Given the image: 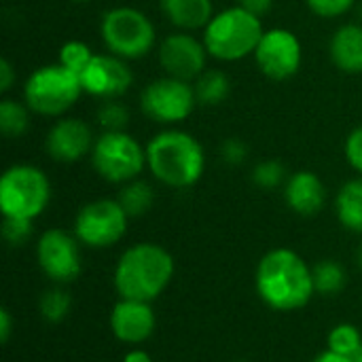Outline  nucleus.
<instances>
[{
	"instance_id": "nucleus-19",
	"label": "nucleus",
	"mask_w": 362,
	"mask_h": 362,
	"mask_svg": "<svg viewBox=\"0 0 362 362\" xmlns=\"http://www.w3.org/2000/svg\"><path fill=\"white\" fill-rule=\"evenodd\" d=\"M161 13L178 30H204L214 17L212 0H159Z\"/></svg>"
},
{
	"instance_id": "nucleus-23",
	"label": "nucleus",
	"mask_w": 362,
	"mask_h": 362,
	"mask_svg": "<svg viewBox=\"0 0 362 362\" xmlns=\"http://www.w3.org/2000/svg\"><path fill=\"white\" fill-rule=\"evenodd\" d=\"M30 112L25 102L4 98L0 102V132L6 138H21L30 129Z\"/></svg>"
},
{
	"instance_id": "nucleus-10",
	"label": "nucleus",
	"mask_w": 362,
	"mask_h": 362,
	"mask_svg": "<svg viewBox=\"0 0 362 362\" xmlns=\"http://www.w3.org/2000/svg\"><path fill=\"white\" fill-rule=\"evenodd\" d=\"M127 212L119 199H95L85 204L74 218V235L89 248H110L127 231Z\"/></svg>"
},
{
	"instance_id": "nucleus-9",
	"label": "nucleus",
	"mask_w": 362,
	"mask_h": 362,
	"mask_svg": "<svg viewBox=\"0 0 362 362\" xmlns=\"http://www.w3.org/2000/svg\"><path fill=\"white\" fill-rule=\"evenodd\" d=\"M195 106H197V98H195L193 83L168 74L151 81L140 93L142 112L151 121L163 125L182 123L193 112Z\"/></svg>"
},
{
	"instance_id": "nucleus-2",
	"label": "nucleus",
	"mask_w": 362,
	"mask_h": 362,
	"mask_svg": "<svg viewBox=\"0 0 362 362\" xmlns=\"http://www.w3.org/2000/svg\"><path fill=\"white\" fill-rule=\"evenodd\" d=\"M146 168L161 185L189 189L206 170V153L189 132L163 129L146 144Z\"/></svg>"
},
{
	"instance_id": "nucleus-31",
	"label": "nucleus",
	"mask_w": 362,
	"mask_h": 362,
	"mask_svg": "<svg viewBox=\"0 0 362 362\" xmlns=\"http://www.w3.org/2000/svg\"><path fill=\"white\" fill-rule=\"evenodd\" d=\"M305 2L312 8V13H316L318 17L333 19V17L346 15L354 6L356 0H305Z\"/></svg>"
},
{
	"instance_id": "nucleus-41",
	"label": "nucleus",
	"mask_w": 362,
	"mask_h": 362,
	"mask_svg": "<svg viewBox=\"0 0 362 362\" xmlns=\"http://www.w3.org/2000/svg\"><path fill=\"white\" fill-rule=\"evenodd\" d=\"M74 2H87V0H74Z\"/></svg>"
},
{
	"instance_id": "nucleus-3",
	"label": "nucleus",
	"mask_w": 362,
	"mask_h": 362,
	"mask_svg": "<svg viewBox=\"0 0 362 362\" xmlns=\"http://www.w3.org/2000/svg\"><path fill=\"white\" fill-rule=\"evenodd\" d=\"M174 259L172 255L151 242L129 246L115 267V288L121 299L155 301L172 282Z\"/></svg>"
},
{
	"instance_id": "nucleus-26",
	"label": "nucleus",
	"mask_w": 362,
	"mask_h": 362,
	"mask_svg": "<svg viewBox=\"0 0 362 362\" xmlns=\"http://www.w3.org/2000/svg\"><path fill=\"white\" fill-rule=\"evenodd\" d=\"M93 51H91V47L87 45V42H83V40H68V42H64L62 45V49H59V59H57V64H62L64 68H68V70H72L74 74H78L81 76V72L87 68V64L93 59Z\"/></svg>"
},
{
	"instance_id": "nucleus-11",
	"label": "nucleus",
	"mask_w": 362,
	"mask_h": 362,
	"mask_svg": "<svg viewBox=\"0 0 362 362\" xmlns=\"http://www.w3.org/2000/svg\"><path fill=\"white\" fill-rule=\"evenodd\" d=\"M255 59L259 70L272 78V81H286L295 76L301 68L303 51L301 42L295 36V32L286 28H272L265 30L257 51Z\"/></svg>"
},
{
	"instance_id": "nucleus-21",
	"label": "nucleus",
	"mask_w": 362,
	"mask_h": 362,
	"mask_svg": "<svg viewBox=\"0 0 362 362\" xmlns=\"http://www.w3.org/2000/svg\"><path fill=\"white\" fill-rule=\"evenodd\" d=\"M193 89H195V98L197 104L202 106H218L223 104L229 93H231V81L223 70L216 68H206L195 81H193Z\"/></svg>"
},
{
	"instance_id": "nucleus-39",
	"label": "nucleus",
	"mask_w": 362,
	"mask_h": 362,
	"mask_svg": "<svg viewBox=\"0 0 362 362\" xmlns=\"http://www.w3.org/2000/svg\"><path fill=\"white\" fill-rule=\"evenodd\" d=\"M350 361H352V362H362V348L358 350V352H356V354H354V356H352V358H350Z\"/></svg>"
},
{
	"instance_id": "nucleus-4",
	"label": "nucleus",
	"mask_w": 362,
	"mask_h": 362,
	"mask_svg": "<svg viewBox=\"0 0 362 362\" xmlns=\"http://www.w3.org/2000/svg\"><path fill=\"white\" fill-rule=\"evenodd\" d=\"M263 34L265 28L261 23V15L235 4L214 13L210 23L204 28V45L214 59L238 62L255 55Z\"/></svg>"
},
{
	"instance_id": "nucleus-15",
	"label": "nucleus",
	"mask_w": 362,
	"mask_h": 362,
	"mask_svg": "<svg viewBox=\"0 0 362 362\" xmlns=\"http://www.w3.org/2000/svg\"><path fill=\"white\" fill-rule=\"evenodd\" d=\"M93 142L91 127L76 117H59L45 136L49 157L62 163H74L85 155H91Z\"/></svg>"
},
{
	"instance_id": "nucleus-34",
	"label": "nucleus",
	"mask_w": 362,
	"mask_h": 362,
	"mask_svg": "<svg viewBox=\"0 0 362 362\" xmlns=\"http://www.w3.org/2000/svg\"><path fill=\"white\" fill-rule=\"evenodd\" d=\"M15 83V70L8 59H0V91L6 93Z\"/></svg>"
},
{
	"instance_id": "nucleus-38",
	"label": "nucleus",
	"mask_w": 362,
	"mask_h": 362,
	"mask_svg": "<svg viewBox=\"0 0 362 362\" xmlns=\"http://www.w3.org/2000/svg\"><path fill=\"white\" fill-rule=\"evenodd\" d=\"M314 362H352L350 358H346V356H339V354H335V352H331V350H327V352H322L320 356H316V361Z\"/></svg>"
},
{
	"instance_id": "nucleus-17",
	"label": "nucleus",
	"mask_w": 362,
	"mask_h": 362,
	"mask_svg": "<svg viewBox=\"0 0 362 362\" xmlns=\"http://www.w3.org/2000/svg\"><path fill=\"white\" fill-rule=\"evenodd\" d=\"M284 199L291 210L301 216H314L322 210L327 199L325 182L318 174L310 170H301L288 176L284 185Z\"/></svg>"
},
{
	"instance_id": "nucleus-13",
	"label": "nucleus",
	"mask_w": 362,
	"mask_h": 362,
	"mask_svg": "<svg viewBox=\"0 0 362 362\" xmlns=\"http://www.w3.org/2000/svg\"><path fill=\"white\" fill-rule=\"evenodd\" d=\"M208 55L210 53L204 40L185 30L168 34L159 45V64L163 72L189 83H193L206 70Z\"/></svg>"
},
{
	"instance_id": "nucleus-40",
	"label": "nucleus",
	"mask_w": 362,
	"mask_h": 362,
	"mask_svg": "<svg viewBox=\"0 0 362 362\" xmlns=\"http://www.w3.org/2000/svg\"><path fill=\"white\" fill-rule=\"evenodd\" d=\"M358 265L362 267V244H361V248H358Z\"/></svg>"
},
{
	"instance_id": "nucleus-42",
	"label": "nucleus",
	"mask_w": 362,
	"mask_h": 362,
	"mask_svg": "<svg viewBox=\"0 0 362 362\" xmlns=\"http://www.w3.org/2000/svg\"><path fill=\"white\" fill-rule=\"evenodd\" d=\"M361 19H362V4H361Z\"/></svg>"
},
{
	"instance_id": "nucleus-37",
	"label": "nucleus",
	"mask_w": 362,
	"mask_h": 362,
	"mask_svg": "<svg viewBox=\"0 0 362 362\" xmlns=\"http://www.w3.org/2000/svg\"><path fill=\"white\" fill-rule=\"evenodd\" d=\"M123 362H153V358L146 352H142V350H132V352L125 354Z\"/></svg>"
},
{
	"instance_id": "nucleus-27",
	"label": "nucleus",
	"mask_w": 362,
	"mask_h": 362,
	"mask_svg": "<svg viewBox=\"0 0 362 362\" xmlns=\"http://www.w3.org/2000/svg\"><path fill=\"white\" fill-rule=\"evenodd\" d=\"M70 312V295L62 288H51L40 299V314L47 322H62Z\"/></svg>"
},
{
	"instance_id": "nucleus-32",
	"label": "nucleus",
	"mask_w": 362,
	"mask_h": 362,
	"mask_svg": "<svg viewBox=\"0 0 362 362\" xmlns=\"http://www.w3.org/2000/svg\"><path fill=\"white\" fill-rule=\"evenodd\" d=\"M221 157L229 165H242L246 161V157H248V146L240 138H227L221 144Z\"/></svg>"
},
{
	"instance_id": "nucleus-6",
	"label": "nucleus",
	"mask_w": 362,
	"mask_h": 362,
	"mask_svg": "<svg viewBox=\"0 0 362 362\" xmlns=\"http://www.w3.org/2000/svg\"><path fill=\"white\" fill-rule=\"evenodd\" d=\"M51 199L47 174L30 163L11 165L0 178V210L4 218L34 221L45 212Z\"/></svg>"
},
{
	"instance_id": "nucleus-33",
	"label": "nucleus",
	"mask_w": 362,
	"mask_h": 362,
	"mask_svg": "<svg viewBox=\"0 0 362 362\" xmlns=\"http://www.w3.org/2000/svg\"><path fill=\"white\" fill-rule=\"evenodd\" d=\"M346 159L362 176V125L352 129L346 138Z\"/></svg>"
},
{
	"instance_id": "nucleus-22",
	"label": "nucleus",
	"mask_w": 362,
	"mask_h": 362,
	"mask_svg": "<svg viewBox=\"0 0 362 362\" xmlns=\"http://www.w3.org/2000/svg\"><path fill=\"white\" fill-rule=\"evenodd\" d=\"M117 199L123 206V210L127 212V216L134 218V216H142L151 210V206L155 202V191L148 182L136 178V180H129L123 185Z\"/></svg>"
},
{
	"instance_id": "nucleus-24",
	"label": "nucleus",
	"mask_w": 362,
	"mask_h": 362,
	"mask_svg": "<svg viewBox=\"0 0 362 362\" xmlns=\"http://www.w3.org/2000/svg\"><path fill=\"white\" fill-rule=\"evenodd\" d=\"M314 288L320 295H335L346 286V272L337 261H320L314 269Z\"/></svg>"
},
{
	"instance_id": "nucleus-7",
	"label": "nucleus",
	"mask_w": 362,
	"mask_h": 362,
	"mask_svg": "<svg viewBox=\"0 0 362 362\" xmlns=\"http://www.w3.org/2000/svg\"><path fill=\"white\" fill-rule=\"evenodd\" d=\"M100 34L106 49L123 59H140L155 47V25L134 6H112L102 15Z\"/></svg>"
},
{
	"instance_id": "nucleus-29",
	"label": "nucleus",
	"mask_w": 362,
	"mask_h": 362,
	"mask_svg": "<svg viewBox=\"0 0 362 362\" xmlns=\"http://www.w3.org/2000/svg\"><path fill=\"white\" fill-rule=\"evenodd\" d=\"M95 117L104 132H125V125L129 123V112L119 100H106Z\"/></svg>"
},
{
	"instance_id": "nucleus-36",
	"label": "nucleus",
	"mask_w": 362,
	"mask_h": 362,
	"mask_svg": "<svg viewBox=\"0 0 362 362\" xmlns=\"http://www.w3.org/2000/svg\"><path fill=\"white\" fill-rule=\"evenodd\" d=\"M11 329H13V320H11V314L6 310L0 312V341L6 344L8 337H11Z\"/></svg>"
},
{
	"instance_id": "nucleus-28",
	"label": "nucleus",
	"mask_w": 362,
	"mask_h": 362,
	"mask_svg": "<svg viewBox=\"0 0 362 362\" xmlns=\"http://www.w3.org/2000/svg\"><path fill=\"white\" fill-rule=\"evenodd\" d=\"M252 180L261 189H276L280 185H286V168L278 159H265L255 165L252 170Z\"/></svg>"
},
{
	"instance_id": "nucleus-16",
	"label": "nucleus",
	"mask_w": 362,
	"mask_h": 362,
	"mask_svg": "<svg viewBox=\"0 0 362 362\" xmlns=\"http://www.w3.org/2000/svg\"><path fill=\"white\" fill-rule=\"evenodd\" d=\"M110 331L123 344H142L155 331V312L146 301L121 299L110 312Z\"/></svg>"
},
{
	"instance_id": "nucleus-1",
	"label": "nucleus",
	"mask_w": 362,
	"mask_h": 362,
	"mask_svg": "<svg viewBox=\"0 0 362 362\" xmlns=\"http://www.w3.org/2000/svg\"><path fill=\"white\" fill-rule=\"evenodd\" d=\"M257 293L278 312H293L310 303L314 274L308 263L288 248L269 250L257 267Z\"/></svg>"
},
{
	"instance_id": "nucleus-30",
	"label": "nucleus",
	"mask_w": 362,
	"mask_h": 362,
	"mask_svg": "<svg viewBox=\"0 0 362 362\" xmlns=\"http://www.w3.org/2000/svg\"><path fill=\"white\" fill-rule=\"evenodd\" d=\"M2 235L8 244L19 246L23 242H28V238L32 235V221H28V218H4Z\"/></svg>"
},
{
	"instance_id": "nucleus-5",
	"label": "nucleus",
	"mask_w": 362,
	"mask_h": 362,
	"mask_svg": "<svg viewBox=\"0 0 362 362\" xmlns=\"http://www.w3.org/2000/svg\"><path fill=\"white\" fill-rule=\"evenodd\" d=\"M81 76L62 64L36 68L23 85V102L40 117H64L81 98Z\"/></svg>"
},
{
	"instance_id": "nucleus-35",
	"label": "nucleus",
	"mask_w": 362,
	"mask_h": 362,
	"mask_svg": "<svg viewBox=\"0 0 362 362\" xmlns=\"http://www.w3.org/2000/svg\"><path fill=\"white\" fill-rule=\"evenodd\" d=\"M235 4L242 6V8H248V11L257 13V15H263V13H267L272 8L274 0H235Z\"/></svg>"
},
{
	"instance_id": "nucleus-20",
	"label": "nucleus",
	"mask_w": 362,
	"mask_h": 362,
	"mask_svg": "<svg viewBox=\"0 0 362 362\" xmlns=\"http://www.w3.org/2000/svg\"><path fill=\"white\" fill-rule=\"evenodd\" d=\"M335 212L348 231L362 235V178H352L339 189L335 197Z\"/></svg>"
},
{
	"instance_id": "nucleus-8",
	"label": "nucleus",
	"mask_w": 362,
	"mask_h": 362,
	"mask_svg": "<svg viewBox=\"0 0 362 362\" xmlns=\"http://www.w3.org/2000/svg\"><path fill=\"white\" fill-rule=\"evenodd\" d=\"M91 165L104 180L125 185L146 168V146L127 132H102L91 148Z\"/></svg>"
},
{
	"instance_id": "nucleus-12",
	"label": "nucleus",
	"mask_w": 362,
	"mask_h": 362,
	"mask_svg": "<svg viewBox=\"0 0 362 362\" xmlns=\"http://www.w3.org/2000/svg\"><path fill=\"white\" fill-rule=\"evenodd\" d=\"M78 238L64 229H49L38 238L36 255L38 265L47 278L66 284L81 274V250Z\"/></svg>"
},
{
	"instance_id": "nucleus-18",
	"label": "nucleus",
	"mask_w": 362,
	"mask_h": 362,
	"mask_svg": "<svg viewBox=\"0 0 362 362\" xmlns=\"http://www.w3.org/2000/svg\"><path fill=\"white\" fill-rule=\"evenodd\" d=\"M331 62L346 74L362 72V23H344L335 30L329 45Z\"/></svg>"
},
{
	"instance_id": "nucleus-14",
	"label": "nucleus",
	"mask_w": 362,
	"mask_h": 362,
	"mask_svg": "<svg viewBox=\"0 0 362 362\" xmlns=\"http://www.w3.org/2000/svg\"><path fill=\"white\" fill-rule=\"evenodd\" d=\"M134 83V72L127 66V59L112 55V53H98L81 72L83 91L102 98V100H117L123 95Z\"/></svg>"
},
{
	"instance_id": "nucleus-25",
	"label": "nucleus",
	"mask_w": 362,
	"mask_h": 362,
	"mask_svg": "<svg viewBox=\"0 0 362 362\" xmlns=\"http://www.w3.org/2000/svg\"><path fill=\"white\" fill-rule=\"evenodd\" d=\"M362 348V337L356 327L352 325H337L331 333H329V350L352 358L358 350Z\"/></svg>"
}]
</instances>
